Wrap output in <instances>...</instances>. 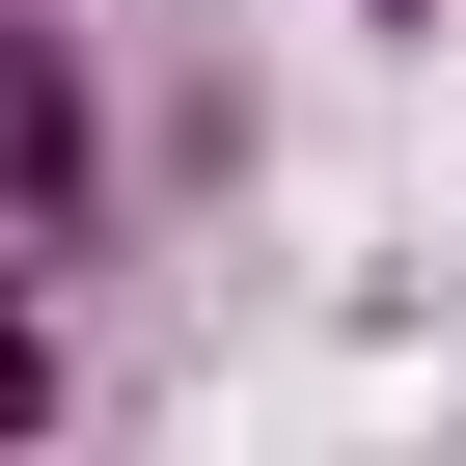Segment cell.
I'll return each mask as SVG.
<instances>
[{"label": "cell", "mask_w": 466, "mask_h": 466, "mask_svg": "<svg viewBox=\"0 0 466 466\" xmlns=\"http://www.w3.org/2000/svg\"><path fill=\"white\" fill-rule=\"evenodd\" d=\"M28 248H56V275L110 248V56H83V28H28Z\"/></svg>", "instance_id": "6da1fadb"}, {"label": "cell", "mask_w": 466, "mask_h": 466, "mask_svg": "<svg viewBox=\"0 0 466 466\" xmlns=\"http://www.w3.org/2000/svg\"><path fill=\"white\" fill-rule=\"evenodd\" d=\"M357 28H411V56H439V0H357Z\"/></svg>", "instance_id": "7a4b0ae2"}]
</instances>
